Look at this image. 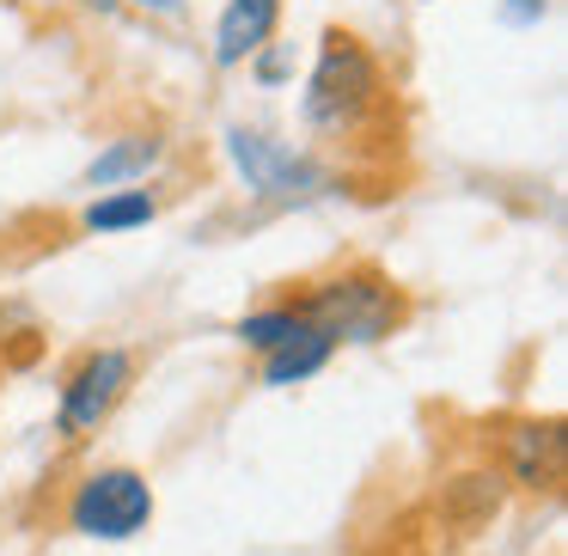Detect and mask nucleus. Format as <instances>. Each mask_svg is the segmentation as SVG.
I'll return each instance as SVG.
<instances>
[{
    "label": "nucleus",
    "instance_id": "obj_9",
    "mask_svg": "<svg viewBox=\"0 0 568 556\" xmlns=\"http://www.w3.org/2000/svg\"><path fill=\"white\" fill-rule=\"evenodd\" d=\"M507 483L495 465H465L458 477L440 483V519L458 532V538H477V532H489L495 519L507 514Z\"/></svg>",
    "mask_w": 568,
    "mask_h": 556
},
{
    "label": "nucleus",
    "instance_id": "obj_13",
    "mask_svg": "<svg viewBox=\"0 0 568 556\" xmlns=\"http://www.w3.org/2000/svg\"><path fill=\"white\" fill-rule=\"evenodd\" d=\"M300 68H306V62H300V43L294 38H270L245 62V74H251V87H257V92H282V87H294V80H300Z\"/></svg>",
    "mask_w": 568,
    "mask_h": 556
},
{
    "label": "nucleus",
    "instance_id": "obj_1",
    "mask_svg": "<svg viewBox=\"0 0 568 556\" xmlns=\"http://www.w3.org/2000/svg\"><path fill=\"white\" fill-rule=\"evenodd\" d=\"M300 129L331 153L385 148V129L397 135V87L385 55L361 31L324 26L312 43L306 80H300Z\"/></svg>",
    "mask_w": 568,
    "mask_h": 556
},
{
    "label": "nucleus",
    "instance_id": "obj_14",
    "mask_svg": "<svg viewBox=\"0 0 568 556\" xmlns=\"http://www.w3.org/2000/svg\"><path fill=\"white\" fill-rule=\"evenodd\" d=\"M495 19L507 31H538L550 19V0H495Z\"/></svg>",
    "mask_w": 568,
    "mask_h": 556
},
{
    "label": "nucleus",
    "instance_id": "obj_4",
    "mask_svg": "<svg viewBox=\"0 0 568 556\" xmlns=\"http://www.w3.org/2000/svg\"><path fill=\"white\" fill-rule=\"evenodd\" d=\"M135 373H141V361H135V348H123V343L80 348V355L62 367V385H55V441L87 446L92 434L129 404Z\"/></svg>",
    "mask_w": 568,
    "mask_h": 556
},
{
    "label": "nucleus",
    "instance_id": "obj_7",
    "mask_svg": "<svg viewBox=\"0 0 568 556\" xmlns=\"http://www.w3.org/2000/svg\"><path fill=\"white\" fill-rule=\"evenodd\" d=\"M165 153H172V141H165V129H129V135H111L99 153L87 160V172H80V184L99 196V190H129V184H148L153 172L165 165Z\"/></svg>",
    "mask_w": 568,
    "mask_h": 556
},
{
    "label": "nucleus",
    "instance_id": "obj_15",
    "mask_svg": "<svg viewBox=\"0 0 568 556\" xmlns=\"http://www.w3.org/2000/svg\"><path fill=\"white\" fill-rule=\"evenodd\" d=\"M123 7H141L148 19H172V26L190 19V0H123Z\"/></svg>",
    "mask_w": 568,
    "mask_h": 556
},
{
    "label": "nucleus",
    "instance_id": "obj_5",
    "mask_svg": "<svg viewBox=\"0 0 568 556\" xmlns=\"http://www.w3.org/2000/svg\"><path fill=\"white\" fill-rule=\"evenodd\" d=\"M160 514V495H153L148 471L135 465H92L87 477L68 489V532L74 538H92V544H129L153 526Z\"/></svg>",
    "mask_w": 568,
    "mask_h": 556
},
{
    "label": "nucleus",
    "instance_id": "obj_16",
    "mask_svg": "<svg viewBox=\"0 0 568 556\" xmlns=\"http://www.w3.org/2000/svg\"><path fill=\"white\" fill-rule=\"evenodd\" d=\"M80 7H87V13H99V19H123L129 13L123 0H80Z\"/></svg>",
    "mask_w": 568,
    "mask_h": 556
},
{
    "label": "nucleus",
    "instance_id": "obj_2",
    "mask_svg": "<svg viewBox=\"0 0 568 556\" xmlns=\"http://www.w3.org/2000/svg\"><path fill=\"white\" fill-rule=\"evenodd\" d=\"M294 300L312 331H324L336 348L392 343L416 319L409 287L373 257H348V263H331L324 275H306V282H294Z\"/></svg>",
    "mask_w": 568,
    "mask_h": 556
},
{
    "label": "nucleus",
    "instance_id": "obj_10",
    "mask_svg": "<svg viewBox=\"0 0 568 556\" xmlns=\"http://www.w3.org/2000/svg\"><path fill=\"white\" fill-rule=\"evenodd\" d=\"M165 209V190L160 184H129V190H99V196L80 209V233L92 239H116V233H141L153 226Z\"/></svg>",
    "mask_w": 568,
    "mask_h": 556
},
{
    "label": "nucleus",
    "instance_id": "obj_12",
    "mask_svg": "<svg viewBox=\"0 0 568 556\" xmlns=\"http://www.w3.org/2000/svg\"><path fill=\"white\" fill-rule=\"evenodd\" d=\"M306 331V312H300V300H294V287L287 294H275V300H263V306H251V312H239L233 319V343L239 348H251V355H270V348H282L287 336H300Z\"/></svg>",
    "mask_w": 568,
    "mask_h": 556
},
{
    "label": "nucleus",
    "instance_id": "obj_11",
    "mask_svg": "<svg viewBox=\"0 0 568 556\" xmlns=\"http://www.w3.org/2000/svg\"><path fill=\"white\" fill-rule=\"evenodd\" d=\"M336 361V343L324 331H300V336H287L282 348H270V355L257 361V373H263V385L270 392H287V385H306V380H318L324 367Z\"/></svg>",
    "mask_w": 568,
    "mask_h": 556
},
{
    "label": "nucleus",
    "instance_id": "obj_8",
    "mask_svg": "<svg viewBox=\"0 0 568 556\" xmlns=\"http://www.w3.org/2000/svg\"><path fill=\"white\" fill-rule=\"evenodd\" d=\"M282 7L287 0H226L221 19H214V43H209L214 68L233 74V68H245L270 38H282Z\"/></svg>",
    "mask_w": 568,
    "mask_h": 556
},
{
    "label": "nucleus",
    "instance_id": "obj_6",
    "mask_svg": "<svg viewBox=\"0 0 568 556\" xmlns=\"http://www.w3.org/2000/svg\"><path fill=\"white\" fill-rule=\"evenodd\" d=\"M501 483L519 495H562L568 477V434L562 416H514L501 422Z\"/></svg>",
    "mask_w": 568,
    "mask_h": 556
},
{
    "label": "nucleus",
    "instance_id": "obj_3",
    "mask_svg": "<svg viewBox=\"0 0 568 556\" xmlns=\"http://www.w3.org/2000/svg\"><path fill=\"white\" fill-rule=\"evenodd\" d=\"M221 148H226V160H233L245 196L263 202V209H306V202L331 196V184H336L324 153L294 148V141L270 135V129H257V123H226Z\"/></svg>",
    "mask_w": 568,
    "mask_h": 556
}]
</instances>
